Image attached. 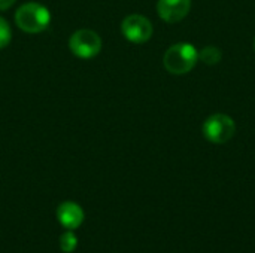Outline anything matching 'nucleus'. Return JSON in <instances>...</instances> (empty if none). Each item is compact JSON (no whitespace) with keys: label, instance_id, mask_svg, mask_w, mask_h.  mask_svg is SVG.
I'll return each mask as SVG.
<instances>
[{"label":"nucleus","instance_id":"3","mask_svg":"<svg viewBox=\"0 0 255 253\" xmlns=\"http://www.w3.org/2000/svg\"><path fill=\"white\" fill-rule=\"evenodd\" d=\"M236 133V124L233 118L226 113H215L209 116L203 124V136L214 145L227 143Z\"/></svg>","mask_w":255,"mask_h":253},{"label":"nucleus","instance_id":"4","mask_svg":"<svg viewBox=\"0 0 255 253\" xmlns=\"http://www.w3.org/2000/svg\"><path fill=\"white\" fill-rule=\"evenodd\" d=\"M69 49L78 58L88 60L96 57L102 49V39L93 30H78L69 39Z\"/></svg>","mask_w":255,"mask_h":253},{"label":"nucleus","instance_id":"1","mask_svg":"<svg viewBox=\"0 0 255 253\" xmlns=\"http://www.w3.org/2000/svg\"><path fill=\"white\" fill-rule=\"evenodd\" d=\"M15 22L19 30L25 33H40L48 28L51 22V12L40 3H24L15 12Z\"/></svg>","mask_w":255,"mask_h":253},{"label":"nucleus","instance_id":"5","mask_svg":"<svg viewBox=\"0 0 255 253\" xmlns=\"http://www.w3.org/2000/svg\"><path fill=\"white\" fill-rule=\"evenodd\" d=\"M121 31L128 42L145 43L152 36V24L146 16L139 13H131L123 19Z\"/></svg>","mask_w":255,"mask_h":253},{"label":"nucleus","instance_id":"8","mask_svg":"<svg viewBox=\"0 0 255 253\" xmlns=\"http://www.w3.org/2000/svg\"><path fill=\"white\" fill-rule=\"evenodd\" d=\"M221 58H223L221 49L217 48V46H212V45L202 48V51L199 52V60L203 61V63L208 64V66H215V64H218V63L221 61Z\"/></svg>","mask_w":255,"mask_h":253},{"label":"nucleus","instance_id":"11","mask_svg":"<svg viewBox=\"0 0 255 253\" xmlns=\"http://www.w3.org/2000/svg\"><path fill=\"white\" fill-rule=\"evenodd\" d=\"M16 0H0V10H6L9 9Z\"/></svg>","mask_w":255,"mask_h":253},{"label":"nucleus","instance_id":"7","mask_svg":"<svg viewBox=\"0 0 255 253\" xmlns=\"http://www.w3.org/2000/svg\"><path fill=\"white\" fill-rule=\"evenodd\" d=\"M84 210L79 204L73 201H66L58 206L57 209V219L58 222L67 230H76L84 222Z\"/></svg>","mask_w":255,"mask_h":253},{"label":"nucleus","instance_id":"6","mask_svg":"<svg viewBox=\"0 0 255 253\" xmlns=\"http://www.w3.org/2000/svg\"><path fill=\"white\" fill-rule=\"evenodd\" d=\"M191 7V0H158L157 12L158 16L166 22H179L184 19Z\"/></svg>","mask_w":255,"mask_h":253},{"label":"nucleus","instance_id":"10","mask_svg":"<svg viewBox=\"0 0 255 253\" xmlns=\"http://www.w3.org/2000/svg\"><path fill=\"white\" fill-rule=\"evenodd\" d=\"M10 39H12L10 27L6 22V19L0 16V49L6 48L10 43Z\"/></svg>","mask_w":255,"mask_h":253},{"label":"nucleus","instance_id":"12","mask_svg":"<svg viewBox=\"0 0 255 253\" xmlns=\"http://www.w3.org/2000/svg\"><path fill=\"white\" fill-rule=\"evenodd\" d=\"M254 49H255V40H254Z\"/></svg>","mask_w":255,"mask_h":253},{"label":"nucleus","instance_id":"2","mask_svg":"<svg viewBox=\"0 0 255 253\" xmlns=\"http://www.w3.org/2000/svg\"><path fill=\"white\" fill-rule=\"evenodd\" d=\"M199 60V52L191 43H175L172 45L164 57H163V64L166 70L172 75H187L190 73L194 66L197 64Z\"/></svg>","mask_w":255,"mask_h":253},{"label":"nucleus","instance_id":"9","mask_svg":"<svg viewBox=\"0 0 255 253\" xmlns=\"http://www.w3.org/2000/svg\"><path fill=\"white\" fill-rule=\"evenodd\" d=\"M76 246H78V239L72 231H67L60 237V248L64 253H72L76 249Z\"/></svg>","mask_w":255,"mask_h":253}]
</instances>
